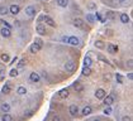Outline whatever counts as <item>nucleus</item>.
<instances>
[{"mask_svg": "<svg viewBox=\"0 0 133 121\" xmlns=\"http://www.w3.org/2000/svg\"><path fill=\"white\" fill-rule=\"evenodd\" d=\"M29 81L32 82V83H38V82L41 81V76L39 73H37V72H32L29 74Z\"/></svg>", "mask_w": 133, "mask_h": 121, "instance_id": "obj_1", "label": "nucleus"}, {"mask_svg": "<svg viewBox=\"0 0 133 121\" xmlns=\"http://www.w3.org/2000/svg\"><path fill=\"white\" fill-rule=\"evenodd\" d=\"M65 68L67 72H74V71L76 69V64L75 62H72V60H67V62L65 63Z\"/></svg>", "mask_w": 133, "mask_h": 121, "instance_id": "obj_2", "label": "nucleus"}, {"mask_svg": "<svg viewBox=\"0 0 133 121\" xmlns=\"http://www.w3.org/2000/svg\"><path fill=\"white\" fill-rule=\"evenodd\" d=\"M72 24L76 27V28H80V29H84L85 28V23H84V20L80 19V18H75L72 20Z\"/></svg>", "mask_w": 133, "mask_h": 121, "instance_id": "obj_3", "label": "nucleus"}, {"mask_svg": "<svg viewBox=\"0 0 133 121\" xmlns=\"http://www.w3.org/2000/svg\"><path fill=\"white\" fill-rule=\"evenodd\" d=\"M103 101L105 103V106H110V105H113L114 103V96L113 95H109V96H105L103 98Z\"/></svg>", "mask_w": 133, "mask_h": 121, "instance_id": "obj_4", "label": "nucleus"}, {"mask_svg": "<svg viewBox=\"0 0 133 121\" xmlns=\"http://www.w3.org/2000/svg\"><path fill=\"white\" fill-rule=\"evenodd\" d=\"M105 96H107V93H105V91L103 88H98L95 91V97L98 98V100H103Z\"/></svg>", "mask_w": 133, "mask_h": 121, "instance_id": "obj_5", "label": "nucleus"}, {"mask_svg": "<svg viewBox=\"0 0 133 121\" xmlns=\"http://www.w3.org/2000/svg\"><path fill=\"white\" fill-rule=\"evenodd\" d=\"M69 111H70V115L71 116H77L79 115V107H77L76 105H71L70 107H69Z\"/></svg>", "mask_w": 133, "mask_h": 121, "instance_id": "obj_6", "label": "nucleus"}, {"mask_svg": "<svg viewBox=\"0 0 133 121\" xmlns=\"http://www.w3.org/2000/svg\"><path fill=\"white\" fill-rule=\"evenodd\" d=\"M25 14L28 16H34L36 15V8L33 5H29V7L25 8Z\"/></svg>", "mask_w": 133, "mask_h": 121, "instance_id": "obj_7", "label": "nucleus"}, {"mask_svg": "<svg viewBox=\"0 0 133 121\" xmlns=\"http://www.w3.org/2000/svg\"><path fill=\"white\" fill-rule=\"evenodd\" d=\"M69 93H70V92H69V88H62L61 91H58L57 96L63 100V98H67V97H69Z\"/></svg>", "mask_w": 133, "mask_h": 121, "instance_id": "obj_8", "label": "nucleus"}, {"mask_svg": "<svg viewBox=\"0 0 133 121\" xmlns=\"http://www.w3.org/2000/svg\"><path fill=\"white\" fill-rule=\"evenodd\" d=\"M0 34H1V37H4V38H10V35H12V32H10V29H8V28H3L0 29Z\"/></svg>", "mask_w": 133, "mask_h": 121, "instance_id": "obj_9", "label": "nucleus"}, {"mask_svg": "<svg viewBox=\"0 0 133 121\" xmlns=\"http://www.w3.org/2000/svg\"><path fill=\"white\" fill-rule=\"evenodd\" d=\"M9 12L12 13L13 15H16L19 12H20V8H19V5H16V4H13V5H10V8H9Z\"/></svg>", "mask_w": 133, "mask_h": 121, "instance_id": "obj_10", "label": "nucleus"}, {"mask_svg": "<svg viewBox=\"0 0 133 121\" xmlns=\"http://www.w3.org/2000/svg\"><path fill=\"white\" fill-rule=\"evenodd\" d=\"M43 20L46 21V24H48L49 27H56V23H55V20L51 18V16H48V15H43Z\"/></svg>", "mask_w": 133, "mask_h": 121, "instance_id": "obj_11", "label": "nucleus"}, {"mask_svg": "<svg viewBox=\"0 0 133 121\" xmlns=\"http://www.w3.org/2000/svg\"><path fill=\"white\" fill-rule=\"evenodd\" d=\"M67 43H70L71 46H79L80 44V39L77 37H69V42Z\"/></svg>", "mask_w": 133, "mask_h": 121, "instance_id": "obj_12", "label": "nucleus"}, {"mask_svg": "<svg viewBox=\"0 0 133 121\" xmlns=\"http://www.w3.org/2000/svg\"><path fill=\"white\" fill-rule=\"evenodd\" d=\"M107 47H108V48H107V49H108V52H109V53H112V54L117 53V52H118V49H119V48H118V46L112 44V43H109V44H108Z\"/></svg>", "mask_w": 133, "mask_h": 121, "instance_id": "obj_13", "label": "nucleus"}, {"mask_svg": "<svg viewBox=\"0 0 133 121\" xmlns=\"http://www.w3.org/2000/svg\"><path fill=\"white\" fill-rule=\"evenodd\" d=\"M10 87H12V82H10V81L5 82V85H4V87H3L1 92H3V93H5V95H8V93L10 92Z\"/></svg>", "mask_w": 133, "mask_h": 121, "instance_id": "obj_14", "label": "nucleus"}, {"mask_svg": "<svg viewBox=\"0 0 133 121\" xmlns=\"http://www.w3.org/2000/svg\"><path fill=\"white\" fill-rule=\"evenodd\" d=\"M0 110H1V111H3L4 114H9V111L12 110V107H10L9 103L4 102V103H1V106H0Z\"/></svg>", "mask_w": 133, "mask_h": 121, "instance_id": "obj_15", "label": "nucleus"}, {"mask_svg": "<svg viewBox=\"0 0 133 121\" xmlns=\"http://www.w3.org/2000/svg\"><path fill=\"white\" fill-rule=\"evenodd\" d=\"M41 49H42V47H41L39 44H37V43H33V44L31 46V49H29V51H31V53L36 54L38 51H41Z\"/></svg>", "mask_w": 133, "mask_h": 121, "instance_id": "obj_16", "label": "nucleus"}, {"mask_svg": "<svg viewBox=\"0 0 133 121\" xmlns=\"http://www.w3.org/2000/svg\"><path fill=\"white\" fill-rule=\"evenodd\" d=\"M36 30H37L38 34H41V35L46 34V27L42 25V24H38V25H37V28H36Z\"/></svg>", "mask_w": 133, "mask_h": 121, "instance_id": "obj_17", "label": "nucleus"}, {"mask_svg": "<svg viewBox=\"0 0 133 121\" xmlns=\"http://www.w3.org/2000/svg\"><path fill=\"white\" fill-rule=\"evenodd\" d=\"M91 111H93V108H91L90 106H85L84 108H82L81 114L84 115V116H87V115H90V114H91Z\"/></svg>", "mask_w": 133, "mask_h": 121, "instance_id": "obj_18", "label": "nucleus"}, {"mask_svg": "<svg viewBox=\"0 0 133 121\" xmlns=\"http://www.w3.org/2000/svg\"><path fill=\"white\" fill-rule=\"evenodd\" d=\"M56 3H57L58 7H61V8H66V7L69 5V0H56Z\"/></svg>", "mask_w": 133, "mask_h": 121, "instance_id": "obj_19", "label": "nucleus"}, {"mask_svg": "<svg viewBox=\"0 0 133 121\" xmlns=\"http://www.w3.org/2000/svg\"><path fill=\"white\" fill-rule=\"evenodd\" d=\"M91 63H93L91 58L89 57V56H86V57L84 58V67H90V66H91Z\"/></svg>", "mask_w": 133, "mask_h": 121, "instance_id": "obj_20", "label": "nucleus"}, {"mask_svg": "<svg viewBox=\"0 0 133 121\" xmlns=\"http://www.w3.org/2000/svg\"><path fill=\"white\" fill-rule=\"evenodd\" d=\"M16 93H18V95H25V93H27V88L24 86H19L18 88H16Z\"/></svg>", "mask_w": 133, "mask_h": 121, "instance_id": "obj_21", "label": "nucleus"}, {"mask_svg": "<svg viewBox=\"0 0 133 121\" xmlns=\"http://www.w3.org/2000/svg\"><path fill=\"white\" fill-rule=\"evenodd\" d=\"M120 21H122V23H124V24H127L129 21V16L127 14H120Z\"/></svg>", "mask_w": 133, "mask_h": 121, "instance_id": "obj_22", "label": "nucleus"}, {"mask_svg": "<svg viewBox=\"0 0 133 121\" xmlns=\"http://www.w3.org/2000/svg\"><path fill=\"white\" fill-rule=\"evenodd\" d=\"M81 73H82V76H90V73H91L90 67H84L81 71Z\"/></svg>", "mask_w": 133, "mask_h": 121, "instance_id": "obj_23", "label": "nucleus"}, {"mask_svg": "<svg viewBox=\"0 0 133 121\" xmlns=\"http://www.w3.org/2000/svg\"><path fill=\"white\" fill-rule=\"evenodd\" d=\"M1 60H3V62H5V63H9L10 62V56H9L8 53L1 54Z\"/></svg>", "mask_w": 133, "mask_h": 121, "instance_id": "obj_24", "label": "nucleus"}, {"mask_svg": "<svg viewBox=\"0 0 133 121\" xmlns=\"http://www.w3.org/2000/svg\"><path fill=\"white\" fill-rule=\"evenodd\" d=\"M95 47L99 48V49H104V48H105V43L102 42V40H96V42H95Z\"/></svg>", "mask_w": 133, "mask_h": 121, "instance_id": "obj_25", "label": "nucleus"}, {"mask_svg": "<svg viewBox=\"0 0 133 121\" xmlns=\"http://www.w3.org/2000/svg\"><path fill=\"white\" fill-rule=\"evenodd\" d=\"M1 120L3 121H13V116H12V115H9V114H4Z\"/></svg>", "mask_w": 133, "mask_h": 121, "instance_id": "obj_26", "label": "nucleus"}, {"mask_svg": "<svg viewBox=\"0 0 133 121\" xmlns=\"http://www.w3.org/2000/svg\"><path fill=\"white\" fill-rule=\"evenodd\" d=\"M9 13V9L7 7H0V14L1 15H7Z\"/></svg>", "mask_w": 133, "mask_h": 121, "instance_id": "obj_27", "label": "nucleus"}, {"mask_svg": "<svg viewBox=\"0 0 133 121\" xmlns=\"http://www.w3.org/2000/svg\"><path fill=\"white\" fill-rule=\"evenodd\" d=\"M25 66V58H23V59H20L19 60V63H18V66H16V68H19V69H22Z\"/></svg>", "mask_w": 133, "mask_h": 121, "instance_id": "obj_28", "label": "nucleus"}, {"mask_svg": "<svg viewBox=\"0 0 133 121\" xmlns=\"http://www.w3.org/2000/svg\"><path fill=\"white\" fill-rule=\"evenodd\" d=\"M86 20L89 21V23H94V21H95V18H94V15H91V14H87L86 15Z\"/></svg>", "mask_w": 133, "mask_h": 121, "instance_id": "obj_29", "label": "nucleus"}, {"mask_svg": "<svg viewBox=\"0 0 133 121\" xmlns=\"http://www.w3.org/2000/svg\"><path fill=\"white\" fill-rule=\"evenodd\" d=\"M10 77H13V78H14V77H16V76H18V69H16V68H12V71H10Z\"/></svg>", "mask_w": 133, "mask_h": 121, "instance_id": "obj_30", "label": "nucleus"}, {"mask_svg": "<svg viewBox=\"0 0 133 121\" xmlns=\"http://www.w3.org/2000/svg\"><path fill=\"white\" fill-rule=\"evenodd\" d=\"M94 18H96L98 20H100L102 23H104V21H105V18H103L102 14H100V13H98V12H96V14H95V16H94Z\"/></svg>", "mask_w": 133, "mask_h": 121, "instance_id": "obj_31", "label": "nucleus"}, {"mask_svg": "<svg viewBox=\"0 0 133 121\" xmlns=\"http://www.w3.org/2000/svg\"><path fill=\"white\" fill-rule=\"evenodd\" d=\"M0 23H1L4 25V28H8V29H12V25H10L8 21H5V20H0Z\"/></svg>", "mask_w": 133, "mask_h": 121, "instance_id": "obj_32", "label": "nucleus"}, {"mask_svg": "<svg viewBox=\"0 0 133 121\" xmlns=\"http://www.w3.org/2000/svg\"><path fill=\"white\" fill-rule=\"evenodd\" d=\"M115 80H117L119 83H122V82H123V76L119 74V73H117V74H115Z\"/></svg>", "mask_w": 133, "mask_h": 121, "instance_id": "obj_33", "label": "nucleus"}, {"mask_svg": "<svg viewBox=\"0 0 133 121\" xmlns=\"http://www.w3.org/2000/svg\"><path fill=\"white\" fill-rule=\"evenodd\" d=\"M5 80V69H0V81Z\"/></svg>", "mask_w": 133, "mask_h": 121, "instance_id": "obj_34", "label": "nucleus"}, {"mask_svg": "<svg viewBox=\"0 0 133 121\" xmlns=\"http://www.w3.org/2000/svg\"><path fill=\"white\" fill-rule=\"evenodd\" d=\"M104 114L105 115H110V114H112V107L107 106V108H104Z\"/></svg>", "mask_w": 133, "mask_h": 121, "instance_id": "obj_35", "label": "nucleus"}, {"mask_svg": "<svg viewBox=\"0 0 133 121\" xmlns=\"http://www.w3.org/2000/svg\"><path fill=\"white\" fill-rule=\"evenodd\" d=\"M107 18L114 19V13H113V12H107Z\"/></svg>", "mask_w": 133, "mask_h": 121, "instance_id": "obj_36", "label": "nucleus"}, {"mask_svg": "<svg viewBox=\"0 0 133 121\" xmlns=\"http://www.w3.org/2000/svg\"><path fill=\"white\" fill-rule=\"evenodd\" d=\"M34 43H37V44H39L41 47H43V42L39 39V38H36V40H34Z\"/></svg>", "mask_w": 133, "mask_h": 121, "instance_id": "obj_37", "label": "nucleus"}, {"mask_svg": "<svg viewBox=\"0 0 133 121\" xmlns=\"http://www.w3.org/2000/svg\"><path fill=\"white\" fill-rule=\"evenodd\" d=\"M122 121H132V120H131V116H123Z\"/></svg>", "mask_w": 133, "mask_h": 121, "instance_id": "obj_38", "label": "nucleus"}, {"mask_svg": "<svg viewBox=\"0 0 133 121\" xmlns=\"http://www.w3.org/2000/svg\"><path fill=\"white\" fill-rule=\"evenodd\" d=\"M89 9H96V5L94 3H90V4H89Z\"/></svg>", "mask_w": 133, "mask_h": 121, "instance_id": "obj_39", "label": "nucleus"}, {"mask_svg": "<svg viewBox=\"0 0 133 121\" xmlns=\"http://www.w3.org/2000/svg\"><path fill=\"white\" fill-rule=\"evenodd\" d=\"M61 40H62L63 43H67L69 42V37H62V39H61Z\"/></svg>", "mask_w": 133, "mask_h": 121, "instance_id": "obj_40", "label": "nucleus"}, {"mask_svg": "<svg viewBox=\"0 0 133 121\" xmlns=\"http://www.w3.org/2000/svg\"><path fill=\"white\" fill-rule=\"evenodd\" d=\"M52 121H60V117H58V116H53Z\"/></svg>", "mask_w": 133, "mask_h": 121, "instance_id": "obj_41", "label": "nucleus"}, {"mask_svg": "<svg viewBox=\"0 0 133 121\" xmlns=\"http://www.w3.org/2000/svg\"><path fill=\"white\" fill-rule=\"evenodd\" d=\"M128 80H131V81L133 80V74L132 73H128Z\"/></svg>", "mask_w": 133, "mask_h": 121, "instance_id": "obj_42", "label": "nucleus"}, {"mask_svg": "<svg viewBox=\"0 0 133 121\" xmlns=\"http://www.w3.org/2000/svg\"><path fill=\"white\" fill-rule=\"evenodd\" d=\"M15 25H16V27H19V25H20V23H19V20H16V21H15Z\"/></svg>", "mask_w": 133, "mask_h": 121, "instance_id": "obj_43", "label": "nucleus"}, {"mask_svg": "<svg viewBox=\"0 0 133 121\" xmlns=\"http://www.w3.org/2000/svg\"><path fill=\"white\" fill-rule=\"evenodd\" d=\"M118 1H119V3H124V1H125V0H118Z\"/></svg>", "mask_w": 133, "mask_h": 121, "instance_id": "obj_44", "label": "nucleus"}, {"mask_svg": "<svg viewBox=\"0 0 133 121\" xmlns=\"http://www.w3.org/2000/svg\"><path fill=\"white\" fill-rule=\"evenodd\" d=\"M94 121H99V120H94Z\"/></svg>", "mask_w": 133, "mask_h": 121, "instance_id": "obj_45", "label": "nucleus"}]
</instances>
